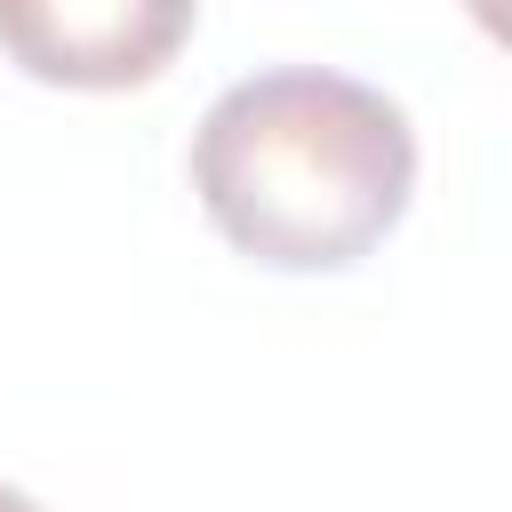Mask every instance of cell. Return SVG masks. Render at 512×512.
Returning a JSON list of instances; mask_svg holds the SVG:
<instances>
[{
	"label": "cell",
	"mask_w": 512,
	"mask_h": 512,
	"mask_svg": "<svg viewBox=\"0 0 512 512\" xmlns=\"http://www.w3.org/2000/svg\"><path fill=\"white\" fill-rule=\"evenodd\" d=\"M472 8V24L496 40V48H512V0H464Z\"/></svg>",
	"instance_id": "obj_3"
},
{
	"label": "cell",
	"mask_w": 512,
	"mask_h": 512,
	"mask_svg": "<svg viewBox=\"0 0 512 512\" xmlns=\"http://www.w3.org/2000/svg\"><path fill=\"white\" fill-rule=\"evenodd\" d=\"M192 192L208 224L264 272H344L416 200L408 112L328 64L232 80L192 128Z\"/></svg>",
	"instance_id": "obj_1"
},
{
	"label": "cell",
	"mask_w": 512,
	"mask_h": 512,
	"mask_svg": "<svg viewBox=\"0 0 512 512\" xmlns=\"http://www.w3.org/2000/svg\"><path fill=\"white\" fill-rule=\"evenodd\" d=\"M0 512H48V504H40V496H24L16 480H0Z\"/></svg>",
	"instance_id": "obj_4"
},
{
	"label": "cell",
	"mask_w": 512,
	"mask_h": 512,
	"mask_svg": "<svg viewBox=\"0 0 512 512\" xmlns=\"http://www.w3.org/2000/svg\"><path fill=\"white\" fill-rule=\"evenodd\" d=\"M200 0H0V56L48 88H144L192 40Z\"/></svg>",
	"instance_id": "obj_2"
}]
</instances>
